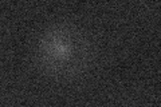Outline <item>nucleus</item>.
Segmentation results:
<instances>
[{
	"mask_svg": "<svg viewBox=\"0 0 161 107\" xmlns=\"http://www.w3.org/2000/svg\"><path fill=\"white\" fill-rule=\"evenodd\" d=\"M46 52L54 62H67L73 56L71 40L66 36H54L47 42Z\"/></svg>",
	"mask_w": 161,
	"mask_h": 107,
	"instance_id": "obj_1",
	"label": "nucleus"
}]
</instances>
